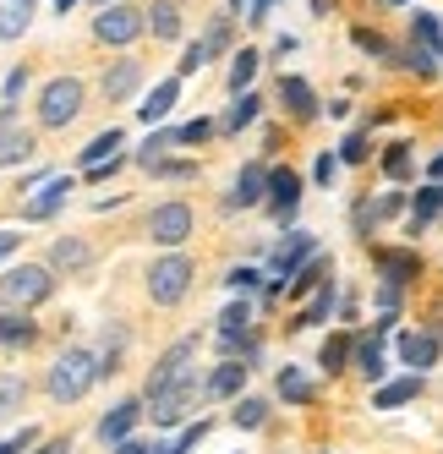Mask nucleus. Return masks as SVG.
<instances>
[{"mask_svg": "<svg viewBox=\"0 0 443 454\" xmlns=\"http://www.w3.org/2000/svg\"><path fill=\"white\" fill-rule=\"evenodd\" d=\"M307 257H318V241H312L307 231H291V236L279 241V252H274V274L279 279H296Z\"/></svg>", "mask_w": 443, "mask_h": 454, "instance_id": "10", "label": "nucleus"}, {"mask_svg": "<svg viewBox=\"0 0 443 454\" xmlns=\"http://www.w3.org/2000/svg\"><path fill=\"white\" fill-rule=\"evenodd\" d=\"M137 82H143V60H115V67H105V99L110 105H120V99H132L137 93Z\"/></svg>", "mask_w": 443, "mask_h": 454, "instance_id": "13", "label": "nucleus"}, {"mask_svg": "<svg viewBox=\"0 0 443 454\" xmlns=\"http://www.w3.org/2000/svg\"><path fill=\"white\" fill-rule=\"evenodd\" d=\"M263 198H268V170H263V165H246V170L236 176V186H230L225 203H230V208H258Z\"/></svg>", "mask_w": 443, "mask_h": 454, "instance_id": "14", "label": "nucleus"}, {"mask_svg": "<svg viewBox=\"0 0 443 454\" xmlns=\"http://www.w3.org/2000/svg\"><path fill=\"white\" fill-rule=\"evenodd\" d=\"M143 22H148L153 39H181V6L175 0H153V6L143 12Z\"/></svg>", "mask_w": 443, "mask_h": 454, "instance_id": "20", "label": "nucleus"}, {"mask_svg": "<svg viewBox=\"0 0 443 454\" xmlns=\"http://www.w3.org/2000/svg\"><path fill=\"white\" fill-rule=\"evenodd\" d=\"M34 449H39V433H34V427H22L17 438L0 443V454H34Z\"/></svg>", "mask_w": 443, "mask_h": 454, "instance_id": "42", "label": "nucleus"}, {"mask_svg": "<svg viewBox=\"0 0 443 454\" xmlns=\"http://www.w3.org/2000/svg\"><path fill=\"white\" fill-rule=\"evenodd\" d=\"M225 285H230V290H252V285H258V269H230Z\"/></svg>", "mask_w": 443, "mask_h": 454, "instance_id": "45", "label": "nucleus"}, {"mask_svg": "<svg viewBox=\"0 0 443 454\" xmlns=\"http://www.w3.org/2000/svg\"><path fill=\"white\" fill-rule=\"evenodd\" d=\"M175 99H181V77H165V82H153V93L137 105V115L153 126V121H165V115L175 110Z\"/></svg>", "mask_w": 443, "mask_h": 454, "instance_id": "18", "label": "nucleus"}, {"mask_svg": "<svg viewBox=\"0 0 443 454\" xmlns=\"http://www.w3.org/2000/svg\"><path fill=\"white\" fill-rule=\"evenodd\" d=\"M66 192H72V176H50V181L34 192V198L22 203V219H50L60 203H66Z\"/></svg>", "mask_w": 443, "mask_h": 454, "instance_id": "15", "label": "nucleus"}, {"mask_svg": "<svg viewBox=\"0 0 443 454\" xmlns=\"http://www.w3.org/2000/svg\"><path fill=\"white\" fill-rule=\"evenodd\" d=\"M400 362H405L410 372H427V367L438 362V340H432V334H400Z\"/></svg>", "mask_w": 443, "mask_h": 454, "instance_id": "19", "label": "nucleus"}, {"mask_svg": "<svg viewBox=\"0 0 443 454\" xmlns=\"http://www.w3.org/2000/svg\"><path fill=\"white\" fill-rule=\"evenodd\" d=\"M329 312H334V285H323L318 296H312V307H307V312H296L291 329H312V323H329Z\"/></svg>", "mask_w": 443, "mask_h": 454, "instance_id": "31", "label": "nucleus"}, {"mask_svg": "<svg viewBox=\"0 0 443 454\" xmlns=\"http://www.w3.org/2000/svg\"><path fill=\"white\" fill-rule=\"evenodd\" d=\"M115 148H120V126H110V132H99V137L82 148V165H88V170H93V165H110Z\"/></svg>", "mask_w": 443, "mask_h": 454, "instance_id": "29", "label": "nucleus"}, {"mask_svg": "<svg viewBox=\"0 0 443 454\" xmlns=\"http://www.w3.org/2000/svg\"><path fill=\"white\" fill-rule=\"evenodd\" d=\"M34 334H39V323L27 312H0V345H34Z\"/></svg>", "mask_w": 443, "mask_h": 454, "instance_id": "25", "label": "nucleus"}, {"mask_svg": "<svg viewBox=\"0 0 443 454\" xmlns=\"http://www.w3.org/2000/svg\"><path fill=\"white\" fill-rule=\"evenodd\" d=\"M34 454H72V443H66V438H50V443H39Z\"/></svg>", "mask_w": 443, "mask_h": 454, "instance_id": "50", "label": "nucleus"}, {"mask_svg": "<svg viewBox=\"0 0 443 454\" xmlns=\"http://www.w3.org/2000/svg\"><path fill=\"white\" fill-rule=\"evenodd\" d=\"M143 27H148L143 12H132V6H105V17L93 22V34H99L105 44H132Z\"/></svg>", "mask_w": 443, "mask_h": 454, "instance_id": "9", "label": "nucleus"}, {"mask_svg": "<svg viewBox=\"0 0 443 454\" xmlns=\"http://www.w3.org/2000/svg\"><path fill=\"white\" fill-rule=\"evenodd\" d=\"M356 44H361L367 55H389V44H384V39H377V34H372V27H356Z\"/></svg>", "mask_w": 443, "mask_h": 454, "instance_id": "44", "label": "nucleus"}, {"mask_svg": "<svg viewBox=\"0 0 443 454\" xmlns=\"http://www.w3.org/2000/svg\"><path fill=\"white\" fill-rule=\"evenodd\" d=\"M72 6H77V0H55V12H60V17H66V12H72Z\"/></svg>", "mask_w": 443, "mask_h": 454, "instance_id": "52", "label": "nucleus"}, {"mask_svg": "<svg viewBox=\"0 0 443 454\" xmlns=\"http://www.w3.org/2000/svg\"><path fill=\"white\" fill-rule=\"evenodd\" d=\"M192 208H186V203H159V208H153L148 214V236L153 241H159V247H181L186 236H192Z\"/></svg>", "mask_w": 443, "mask_h": 454, "instance_id": "6", "label": "nucleus"}, {"mask_svg": "<svg viewBox=\"0 0 443 454\" xmlns=\"http://www.w3.org/2000/svg\"><path fill=\"white\" fill-rule=\"evenodd\" d=\"M246 372H252V367H241V362H225V367H214V378L203 383V395H208V400H230V395H241Z\"/></svg>", "mask_w": 443, "mask_h": 454, "instance_id": "23", "label": "nucleus"}, {"mask_svg": "<svg viewBox=\"0 0 443 454\" xmlns=\"http://www.w3.org/2000/svg\"><path fill=\"white\" fill-rule=\"evenodd\" d=\"M258 60H263L258 50H241V55L230 60V93H246V88H252V77H258Z\"/></svg>", "mask_w": 443, "mask_h": 454, "instance_id": "32", "label": "nucleus"}, {"mask_svg": "<svg viewBox=\"0 0 443 454\" xmlns=\"http://www.w3.org/2000/svg\"><path fill=\"white\" fill-rule=\"evenodd\" d=\"M198 340H175L159 362H153V372H148V395H159V388H175V383H186V378H198Z\"/></svg>", "mask_w": 443, "mask_h": 454, "instance_id": "5", "label": "nucleus"}, {"mask_svg": "<svg viewBox=\"0 0 443 454\" xmlns=\"http://www.w3.org/2000/svg\"><path fill=\"white\" fill-rule=\"evenodd\" d=\"M22 400H27V383H22V372H0V416L22 411Z\"/></svg>", "mask_w": 443, "mask_h": 454, "instance_id": "34", "label": "nucleus"}, {"mask_svg": "<svg viewBox=\"0 0 443 454\" xmlns=\"http://www.w3.org/2000/svg\"><path fill=\"white\" fill-rule=\"evenodd\" d=\"M115 454H159V449H148V443H137V438H126V443H115Z\"/></svg>", "mask_w": 443, "mask_h": 454, "instance_id": "49", "label": "nucleus"}, {"mask_svg": "<svg viewBox=\"0 0 443 454\" xmlns=\"http://www.w3.org/2000/svg\"><path fill=\"white\" fill-rule=\"evenodd\" d=\"M438 208H443V186H427V192H416V214H410V231H422V224H427Z\"/></svg>", "mask_w": 443, "mask_h": 454, "instance_id": "36", "label": "nucleus"}, {"mask_svg": "<svg viewBox=\"0 0 443 454\" xmlns=\"http://www.w3.org/2000/svg\"><path fill=\"white\" fill-rule=\"evenodd\" d=\"M345 362H356L351 334H329V340H323V350H318V367H323V372H345Z\"/></svg>", "mask_w": 443, "mask_h": 454, "instance_id": "26", "label": "nucleus"}, {"mask_svg": "<svg viewBox=\"0 0 443 454\" xmlns=\"http://www.w3.org/2000/svg\"><path fill=\"white\" fill-rule=\"evenodd\" d=\"M416 395H422V372H410V378H394V383L377 388L372 405H377V411H400V405H410Z\"/></svg>", "mask_w": 443, "mask_h": 454, "instance_id": "21", "label": "nucleus"}, {"mask_svg": "<svg viewBox=\"0 0 443 454\" xmlns=\"http://www.w3.org/2000/svg\"><path fill=\"white\" fill-rule=\"evenodd\" d=\"M230 421H236V427H263V421H268V405H263V400H241V405L230 411Z\"/></svg>", "mask_w": 443, "mask_h": 454, "instance_id": "37", "label": "nucleus"}, {"mask_svg": "<svg viewBox=\"0 0 443 454\" xmlns=\"http://www.w3.org/2000/svg\"><path fill=\"white\" fill-rule=\"evenodd\" d=\"M377 340H384V329L367 334V340L356 345V372H361V378H384V345H377Z\"/></svg>", "mask_w": 443, "mask_h": 454, "instance_id": "28", "label": "nucleus"}, {"mask_svg": "<svg viewBox=\"0 0 443 454\" xmlns=\"http://www.w3.org/2000/svg\"><path fill=\"white\" fill-rule=\"evenodd\" d=\"M82 115V82L77 77H50L44 93H39V126L60 132V126H72Z\"/></svg>", "mask_w": 443, "mask_h": 454, "instance_id": "3", "label": "nucleus"}, {"mask_svg": "<svg viewBox=\"0 0 443 454\" xmlns=\"http://www.w3.org/2000/svg\"><path fill=\"white\" fill-rule=\"evenodd\" d=\"M312 176H318V181L329 186V181L339 176V159H334V153H323V159H318V170H312Z\"/></svg>", "mask_w": 443, "mask_h": 454, "instance_id": "47", "label": "nucleus"}, {"mask_svg": "<svg viewBox=\"0 0 443 454\" xmlns=\"http://www.w3.org/2000/svg\"><path fill=\"white\" fill-rule=\"evenodd\" d=\"M339 159H345V165H361V159H367V137L351 132V137H345V148H339Z\"/></svg>", "mask_w": 443, "mask_h": 454, "instance_id": "43", "label": "nucleus"}, {"mask_svg": "<svg viewBox=\"0 0 443 454\" xmlns=\"http://www.w3.org/2000/svg\"><path fill=\"white\" fill-rule=\"evenodd\" d=\"M39 0H0V44H12L27 34V22H34Z\"/></svg>", "mask_w": 443, "mask_h": 454, "instance_id": "17", "label": "nucleus"}, {"mask_svg": "<svg viewBox=\"0 0 443 454\" xmlns=\"http://www.w3.org/2000/svg\"><path fill=\"white\" fill-rule=\"evenodd\" d=\"M137 421H143V400H120L105 421H99V443H126L137 433Z\"/></svg>", "mask_w": 443, "mask_h": 454, "instance_id": "12", "label": "nucleus"}, {"mask_svg": "<svg viewBox=\"0 0 443 454\" xmlns=\"http://www.w3.org/2000/svg\"><path fill=\"white\" fill-rule=\"evenodd\" d=\"M99 6H110V0H99Z\"/></svg>", "mask_w": 443, "mask_h": 454, "instance_id": "53", "label": "nucleus"}, {"mask_svg": "<svg viewBox=\"0 0 443 454\" xmlns=\"http://www.w3.org/2000/svg\"><path fill=\"white\" fill-rule=\"evenodd\" d=\"M186 290H192V257L170 252V257H159V263L148 269V296H153V307H175Z\"/></svg>", "mask_w": 443, "mask_h": 454, "instance_id": "4", "label": "nucleus"}, {"mask_svg": "<svg viewBox=\"0 0 443 454\" xmlns=\"http://www.w3.org/2000/svg\"><path fill=\"white\" fill-rule=\"evenodd\" d=\"M93 263V247L82 241V236H60L55 247H50V269H60V274H82Z\"/></svg>", "mask_w": 443, "mask_h": 454, "instance_id": "16", "label": "nucleus"}, {"mask_svg": "<svg viewBox=\"0 0 443 454\" xmlns=\"http://www.w3.org/2000/svg\"><path fill=\"white\" fill-rule=\"evenodd\" d=\"M208 55H214V44H208V39L186 44V55L175 60V77H192V72H203V67H208Z\"/></svg>", "mask_w": 443, "mask_h": 454, "instance_id": "35", "label": "nucleus"}, {"mask_svg": "<svg viewBox=\"0 0 443 454\" xmlns=\"http://www.w3.org/2000/svg\"><path fill=\"white\" fill-rule=\"evenodd\" d=\"M214 137V121H186V126H175V143H186V148H192V143H208Z\"/></svg>", "mask_w": 443, "mask_h": 454, "instance_id": "40", "label": "nucleus"}, {"mask_svg": "<svg viewBox=\"0 0 443 454\" xmlns=\"http://www.w3.org/2000/svg\"><path fill=\"white\" fill-rule=\"evenodd\" d=\"M323 274H329V263H323V257H312V263L291 279V290H296V296H301V290H323Z\"/></svg>", "mask_w": 443, "mask_h": 454, "instance_id": "38", "label": "nucleus"}, {"mask_svg": "<svg viewBox=\"0 0 443 454\" xmlns=\"http://www.w3.org/2000/svg\"><path fill=\"white\" fill-rule=\"evenodd\" d=\"M279 99L284 105H291L301 121H312V115H318V99H312V88H307V77H284L279 82Z\"/></svg>", "mask_w": 443, "mask_h": 454, "instance_id": "24", "label": "nucleus"}, {"mask_svg": "<svg viewBox=\"0 0 443 454\" xmlns=\"http://www.w3.org/2000/svg\"><path fill=\"white\" fill-rule=\"evenodd\" d=\"M377 269H384V285H410L422 274V257L416 252H377Z\"/></svg>", "mask_w": 443, "mask_h": 454, "instance_id": "22", "label": "nucleus"}, {"mask_svg": "<svg viewBox=\"0 0 443 454\" xmlns=\"http://www.w3.org/2000/svg\"><path fill=\"white\" fill-rule=\"evenodd\" d=\"M99 378H105V362H99L93 350L72 345V350H60V356H55V367H50L44 388H50V400H55V405H72V400H82Z\"/></svg>", "mask_w": 443, "mask_h": 454, "instance_id": "1", "label": "nucleus"}, {"mask_svg": "<svg viewBox=\"0 0 443 454\" xmlns=\"http://www.w3.org/2000/svg\"><path fill=\"white\" fill-rule=\"evenodd\" d=\"M279 400L307 405V400H312V383H307V372H296V367H279Z\"/></svg>", "mask_w": 443, "mask_h": 454, "instance_id": "30", "label": "nucleus"}, {"mask_svg": "<svg viewBox=\"0 0 443 454\" xmlns=\"http://www.w3.org/2000/svg\"><path fill=\"white\" fill-rule=\"evenodd\" d=\"M301 203V176L296 170H268V208L274 219H291Z\"/></svg>", "mask_w": 443, "mask_h": 454, "instance_id": "11", "label": "nucleus"}, {"mask_svg": "<svg viewBox=\"0 0 443 454\" xmlns=\"http://www.w3.org/2000/svg\"><path fill=\"white\" fill-rule=\"evenodd\" d=\"M258 105H263V99H258L252 88H246V93H236V105L225 110V121H219V126H225V132H241V126L258 121Z\"/></svg>", "mask_w": 443, "mask_h": 454, "instance_id": "27", "label": "nucleus"}, {"mask_svg": "<svg viewBox=\"0 0 443 454\" xmlns=\"http://www.w3.org/2000/svg\"><path fill=\"white\" fill-rule=\"evenodd\" d=\"M148 176H159V181H192L198 176V165H186V159H159Z\"/></svg>", "mask_w": 443, "mask_h": 454, "instance_id": "39", "label": "nucleus"}, {"mask_svg": "<svg viewBox=\"0 0 443 454\" xmlns=\"http://www.w3.org/2000/svg\"><path fill=\"white\" fill-rule=\"evenodd\" d=\"M27 153H34V132L22 126L17 105H0V170H6V165H22Z\"/></svg>", "mask_w": 443, "mask_h": 454, "instance_id": "8", "label": "nucleus"}, {"mask_svg": "<svg viewBox=\"0 0 443 454\" xmlns=\"http://www.w3.org/2000/svg\"><path fill=\"white\" fill-rule=\"evenodd\" d=\"M50 290H55V279H50V269L44 263H12L6 274H0V301L6 307H39V301H50Z\"/></svg>", "mask_w": 443, "mask_h": 454, "instance_id": "2", "label": "nucleus"}, {"mask_svg": "<svg viewBox=\"0 0 443 454\" xmlns=\"http://www.w3.org/2000/svg\"><path fill=\"white\" fill-rule=\"evenodd\" d=\"M268 6H274V0H258V6H252V17H246V22H263V12H268Z\"/></svg>", "mask_w": 443, "mask_h": 454, "instance_id": "51", "label": "nucleus"}, {"mask_svg": "<svg viewBox=\"0 0 443 454\" xmlns=\"http://www.w3.org/2000/svg\"><path fill=\"white\" fill-rule=\"evenodd\" d=\"M22 88H27V72L17 67V72L6 77V105H17V99H22Z\"/></svg>", "mask_w": 443, "mask_h": 454, "instance_id": "46", "label": "nucleus"}, {"mask_svg": "<svg viewBox=\"0 0 443 454\" xmlns=\"http://www.w3.org/2000/svg\"><path fill=\"white\" fill-rule=\"evenodd\" d=\"M17 247H22V236H17V231H0V263H6Z\"/></svg>", "mask_w": 443, "mask_h": 454, "instance_id": "48", "label": "nucleus"}, {"mask_svg": "<svg viewBox=\"0 0 443 454\" xmlns=\"http://www.w3.org/2000/svg\"><path fill=\"white\" fill-rule=\"evenodd\" d=\"M410 34H416V44H422L427 55H438V50H443V27H438V17H427V12L410 17Z\"/></svg>", "mask_w": 443, "mask_h": 454, "instance_id": "33", "label": "nucleus"}, {"mask_svg": "<svg viewBox=\"0 0 443 454\" xmlns=\"http://www.w3.org/2000/svg\"><path fill=\"white\" fill-rule=\"evenodd\" d=\"M192 400H198V378H186V383H175V388H159V395H148V416L159 421V427H181L186 421V411H192Z\"/></svg>", "mask_w": 443, "mask_h": 454, "instance_id": "7", "label": "nucleus"}, {"mask_svg": "<svg viewBox=\"0 0 443 454\" xmlns=\"http://www.w3.org/2000/svg\"><path fill=\"white\" fill-rule=\"evenodd\" d=\"M384 176H394V181L410 176V148H405V143H394V148L384 153Z\"/></svg>", "mask_w": 443, "mask_h": 454, "instance_id": "41", "label": "nucleus"}]
</instances>
